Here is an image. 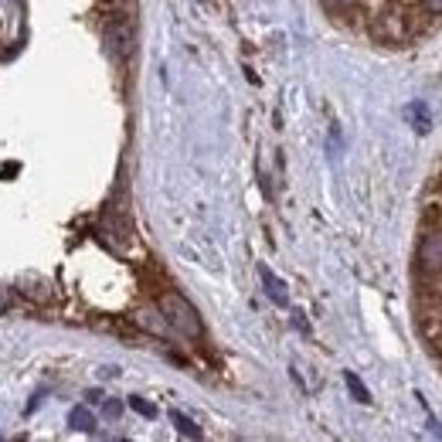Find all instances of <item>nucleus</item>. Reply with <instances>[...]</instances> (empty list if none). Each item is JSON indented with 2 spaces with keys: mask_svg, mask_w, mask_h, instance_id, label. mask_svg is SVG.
<instances>
[{
  "mask_svg": "<svg viewBox=\"0 0 442 442\" xmlns=\"http://www.w3.org/2000/svg\"><path fill=\"white\" fill-rule=\"evenodd\" d=\"M130 405H133V412H140L143 418H154L156 415V408H154V405H147L143 398H130Z\"/></svg>",
  "mask_w": 442,
  "mask_h": 442,
  "instance_id": "9",
  "label": "nucleus"
},
{
  "mask_svg": "<svg viewBox=\"0 0 442 442\" xmlns=\"http://www.w3.org/2000/svg\"><path fill=\"white\" fill-rule=\"evenodd\" d=\"M425 7H429L432 14H442V0H425Z\"/></svg>",
  "mask_w": 442,
  "mask_h": 442,
  "instance_id": "11",
  "label": "nucleus"
},
{
  "mask_svg": "<svg viewBox=\"0 0 442 442\" xmlns=\"http://www.w3.org/2000/svg\"><path fill=\"white\" fill-rule=\"evenodd\" d=\"M105 45H109V52L116 54V58H126L133 48V34L130 27L123 24V21H112L109 24V31H105Z\"/></svg>",
  "mask_w": 442,
  "mask_h": 442,
  "instance_id": "2",
  "label": "nucleus"
},
{
  "mask_svg": "<svg viewBox=\"0 0 442 442\" xmlns=\"http://www.w3.org/2000/svg\"><path fill=\"white\" fill-rule=\"evenodd\" d=\"M103 412H105L109 418H119V415H123V405H119V402H105Z\"/></svg>",
  "mask_w": 442,
  "mask_h": 442,
  "instance_id": "10",
  "label": "nucleus"
},
{
  "mask_svg": "<svg viewBox=\"0 0 442 442\" xmlns=\"http://www.w3.org/2000/svg\"><path fill=\"white\" fill-rule=\"evenodd\" d=\"M160 310H163L167 323H170L177 334H184V337H201V316H198V310H194L184 296L167 293V296L160 300Z\"/></svg>",
  "mask_w": 442,
  "mask_h": 442,
  "instance_id": "1",
  "label": "nucleus"
},
{
  "mask_svg": "<svg viewBox=\"0 0 442 442\" xmlns=\"http://www.w3.org/2000/svg\"><path fill=\"white\" fill-rule=\"evenodd\" d=\"M334 3H340V7H347V3H354V0H334Z\"/></svg>",
  "mask_w": 442,
  "mask_h": 442,
  "instance_id": "12",
  "label": "nucleus"
},
{
  "mask_svg": "<svg viewBox=\"0 0 442 442\" xmlns=\"http://www.w3.org/2000/svg\"><path fill=\"white\" fill-rule=\"evenodd\" d=\"M418 259L425 269H442V232H432L422 238V245H418Z\"/></svg>",
  "mask_w": 442,
  "mask_h": 442,
  "instance_id": "3",
  "label": "nucleus"
},
{
  "mask_svg": "<svg viewBox=\"0 0 442 442\" xmlns=\"http://www.w3.org/2000/svg\"><path fill=\"white\" fill-rule=\"evenodd\" d=\"M68 425H72L75 432H96V418H92V412H89L85 405H78V408L68 412Z\"/></svg>",
  "mask_w": 442,
  "mask_h": 442,
  "instance_id": "6",
  "label": "nucleus"
},
{
  "mask_svg": "<svg viewBox=\"0 0 442 442\" xmlns=\"http://www.w3.org/2000/svg\"><path fill=\"white\" fill-rule=\"evenodd\" d=\"M405 119L412 123V130H415V133H429V130H432V112H429V105H425V103L405 105Z\"/></svg>",
  "mask_w": 442,
  "mask_h": 442,
  "instance_id": "5",
  "label": "nucleus"
},
{
  "mask_svg": "<svg viewBox=\"0 0 442 442\" xmlns=\"http://www.w3.org/2000/svg\"><path fill=\"white\" fill-rule=\"evenodd\" d=\"M259 279H262V286H265V296H269L276 307H286V303H289L286 283H283V279H279L269 265H262V269H259Z\"/></svg>",
  "mask_w": 442,
  "mask_h": 442,
  "instance_id": "4",
  "label": "nucleus"
},
{
  "mask_svg": "<svg viewBox=\"0 0 442 442\" xmlns=\"http://www.w3.org/2000/svg\"><path fill=\"white\" fill-rule=\"evenodd\" d=\"M344 381H347V391H351V398H354V402H361V405L371 402V391L364 388V381H361L354 371H344Z\"/></svg>",
  "mask_w": 442,
  "mask_h": 442,
  "instance_id": "7",
  "label": "nucleus"
},
{
  "mask_svg": "<svg viewBox=\"0 0 442 442\" xmlns=\"http://www.w3.org/2000/svg\"><path fill=\"white\" fill-rule=\"evenodd\" d=\"M105 3H123V0H105Z\"/></svg>",
  "mask_w": 442,
  "mask_h": 442,
  "instance_id": "13",
  "label": "nucleus"
},
{
  "mask_svg": "<svg viewBox=\"0 0 442 442\" xmlns=\"http://www.w3.org/2000/svg\"><path fill=\"white\" fill-rule=\"evenodd\" d=\"M170 422L177 425V432H181V436H187V439H201V429L184 415V412H170Z\"/></svg>",
  "mask_w": 442,
  "mask_h": 442,
  "instance_id": "8",
  "label": "nucleus"
}]
</instances>
